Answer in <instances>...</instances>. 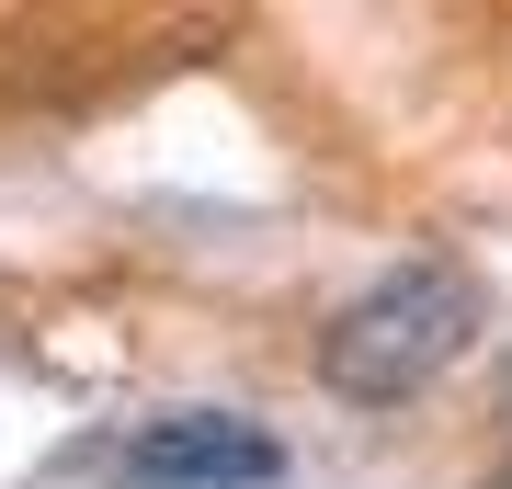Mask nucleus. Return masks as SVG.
<instances>
[{"instance_id": "nucleus-1", "label": "nucleus", "mask_w": 512, "mask_h": 489, "mask_svg": "<svg viewBox=\"0 0 512 489\" xmlns=\"http://www.w3.org/2000/svg\"><path fill=\"white\" fill-rule=\"evenodd\" d=\"M478 353V285L456 262H399L365 296H342L319 330V387L353 410H399L421 387H444Z\"/></svg>"}, {"instance_id": "nucleus-2", "label": "nucleus", "mask_w": 512, "mask_h": 489, "mask_svg": "<svg viewBox=\"0 0 512 489\" xmlns=\"http://www.w3.org/2000/svg\"><path fill=\"white\" fill-rule=\"evenodd\" d=\"M126 489H285V444L251 410H160L114 444Z\"/></svg>"}]
</instances>
